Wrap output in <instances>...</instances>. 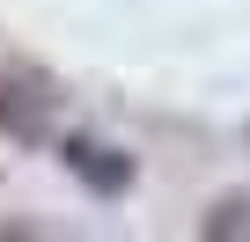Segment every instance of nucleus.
<instances>
[{
	"label": "nucleus",
	"instance_id": "nucleus-1",
	"mask_svg": "<svg viewBox=\"0 0 250 242\" xmlns=\"http://www.w3.org/2000/svg\"><path fill=\"white\" fill-rule=\"evenodd\" d=\"M66 169L81 176V184H96V191H125V184H133V162H125L118 147H96V140H66Z\"/></svg>",
	"mask_w": 250,
	"mask_h": 242
},
{
	"label": "nucleus",
	"instance_id": "nucleus-2",
	"mask_svg": "<svg viewBox=\"0 0 250 242\" xmlns=\"http://www.w3.org/2000/svg\"><path fill=\"white\" fill-rule=\"evenodd\" d=\"M199 227H206V235H250V198H221Z\"/></svg>",
	"mask_w": 250,
	"mask_h": 242
}]
</instances>
